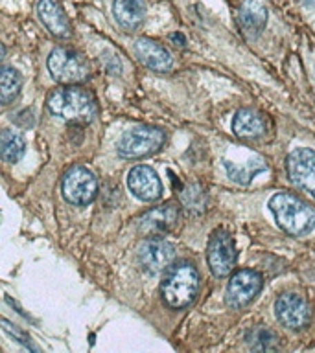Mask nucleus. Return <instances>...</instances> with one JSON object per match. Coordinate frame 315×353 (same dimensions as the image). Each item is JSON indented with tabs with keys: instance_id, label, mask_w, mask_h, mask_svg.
<instances>
[{
	"instance_id": "f257e3e1",
	"label": "nucleus",
	"mask_w": 315,
	"mask_h": 353,
	"mask_svg": "<svg viewBox=\"0 0 315 353\" xmlns=\"http://www.w3.org/2000/svg\"><path fill=\"white\" fill-rule=\"evenodd\" d=\"M46 103L55 116L70 121L74 125L90 123L98 112L93 94L88 92L87 88L77 87V85L55 88L54 92H50Z\"/></svg>"
},
{
	"instance_id": "f03ea898",
	"label": "nucleus",
	"mask_w": 315,
	"mask_h": 353,
	"mask_svg": "<svg viewBox=\"0 0 315 353\" xmlns=\"http://www.w3.org/2000/svg\"><path fill=\"white\" fill-rule=\"evenodd\" d=\"M276 225L289 236H306L315 228V210L293 193L280 192L269 199Z\"/></svg>"
},
{
	"instance_id": "7ed1b4c3",
	"label": "nucleus",
	"mask_w": 315,
	"mask_h": 353,
	"mask_svg": "<svg viewBox=\"0 0 315 353\" xmlns=\"http://www.w3.org/2000/svg\"><path fill=\"white\" fill-rule=\"evenodd\" d=\"M164 302L173 309H182L195 300L199 292V272L190 261H177L166 270L160 285Z\"/></svg>"
},
{
	"instance_id": "20e7f679",
	"label": "nucleus",
	"mask_w": 315,
	"mask_h": 353,
	"mask_svg": "<svg viewBox=\"0 0 315 353\" xmlns=\"http://www.w3.org/2000/svg\"><path fill=\"white\" fill-rule=\"evenodd\" d=\"M48 72L61 85H77L83 83L90 74L87 59L74 50L59 46L48 55Z\"/></svg>"
},
{
	"instance_id": "39448f33",
	"label": "nucleus",
	"mask_w": 315,
	"mask_h": 353,
	"mask_svg": "<svg viewBox=\"0 0 315 353\" xmlns=\"http://www.w3.org/2000/svg\"><path fill=\"white\" fill-rule=\"evenodd\" d=\"M164 145V131L159 127L138 125L124 132L118 142V153L124 159H144Z\"/></svg>"
},
{
	"instance_id": "423d86ee",
	"label": "nucleus",
	"mask_w": 315,
	"mask_h": 353,
	"mask_svg": "<svg viewBox=\"0 0 315 353\" xmlns=\"http://www.w3.org/2000/svg\"><path fill=\"white\" fill-rule=\"evenodd\" d=\"M61 192L70 204L85 206V204L93 203L98 195V181L88 168L74 165L63 176Z\"/></svg>"
},
{
	"instance_id": "0eeeda50",
	"label": "nucleus",
	"mask_w": 315,
	"mask_h": 353,
	"mask_svg": "<svg viewBox=\"0 0 315 353\" xmlns=\"http://www.w3.org/2000/svg\"><path fill=\"white\" fill-rule=\"evenodd\" d=\"M236 245L229 232L216 230L209 239L207 247V259L212 274L218 278H225L236 267Z\"/></svg>"
},
{
	"instance_id": "6e6552de",
	"label": "nucleus",
	"mask_w": 315,
	"mask_h": 353,
	"mask_svg": "<svg viewBox=\"0 0 315 353\" xmlns=\"http://www.w3.org/2000/svg\"><path fill=\"white\" fill-rule=\"evenodd\" d=\"M262 283H264V278L256 270H238L231 276L229 285H227V303L234 309L245 307L258 294L260 289H262Z\"/></svg>"
},
{
	"instance_id": "1a4fd4ad",
	"label": "nucleus",
	"mask_w": 315,
	"mask_h": 353,
	"mask_svg": "<svg viewBox=\"0 0 315 353\" xmlns=\"http://www.w3.org/2000/svg\"><path fill=\"white\" fill-rule=\"evenodd\" d=\"M275 314L278 322L287 330H303L312 319V307L300 294L284 292L276 298Z\"/></svg>"
},
{
	"instance_id": "9d476101",
	"label": "nucleus",
	"mask_w": 315,
	"mask_h": 353,
	"mask_svg": "<svg viewBox=\"0 0 315 353\" xmlns=\"http://www.w3.org/2000/svg\"><path fill=\"white\" fill-rule=\"evenodd\" d=\"M175 245L166 241L162 237H149L138 248V261L148 272H162L168 270L173 259H175Z\"/></svg>"
},
{
	"instance_id": "9b49d317",
	"label": "nucleus",
	"mask_w": 315,
	"mask_h": 353,
	"mask_svg": "<svg viewBox=\"0 0 315 353\" xmlns=\"http://www.w3.org/2000/svg\"><path fill=\"white\" fill-rule=\"evenodd\" d=\"M287 175L295 186L306 190L315 197V151L308 148L295 149L286 162Z\"/></svg>"
},
{
	"instance_id": "f8f14e48",
	"label": "nucleus",
	"mask_w": 315,
	"mask_h": 353,
	"mask_svg": "<svg viewBox=\"0 0 315 353\" xmlns=\"http://www.w3.org/2000/svg\"><path fill=\"white\" fill-rule=\"evenodd\" d=\"M179 221V210L175 204H162L148 210L138 221V232L146 237H159L170 232Z\"/></svg>"
},
{
	"instance_id": "ddd939ff",
	"label": "nucleus",
	"mask_w": 315,
	"mask_h": 353,
	"mask_svg": "<svg viewBox=\"0 0 315 353\" xmlns=\"http://www.w3.org/2000/svg\"><path fill=\"white\" fill-rule=\"evenodd\" d=\"M127 186L144 203H153L162 197V182L149 165H135L127 176Z\"/></svg>"
},
{
	"instance_id": "4468645a",
	"label": "nucleus",
	"mask_w": 315,
	"mask_h": 353,
	"mask_svg": "<svg viewBox=\"0 0 315 353\" xmlns=\"http://www.w3.org/2000/svg\"><path fill=\"white\" fill-rule=\"evenodd\" d=\"M39 21L43 22L54 37L68 39L72 35L70 22L66 19L65 11L55 0H39L37 2Z\"/></svg>"
},
{
	"instance_id": "2eb2a0df",
	"label": "nucleus",
	"mask_w": 315,
	"mask_h": 353,
	"mask_svg": "<svg viewBox=\"0 0 315 353\" xmlns=\"http://www.w3.org/2000/svg\"><path fill=\"white\" fill-rule=\"evenodd\" d=\"M135 54L151 70L168 72L173 66V57L170 52L151 39H138L135 43Z\"/></svg>"
},
{
	"instance_id": "dca6fc26",
	"label": "nucleus",
	"mask_w": 315,
	"mask_h": 353,
	"mask_svg": "<svg viewBox=\"0 0 315 353\" xmlns=\"http://www.w3.org/2000/svg\"><path fill=\"white\" fill-rule=\"evenodd\" d=\"M113 13L122 30L137 32L146 19V0H115Z\"/></svg>"
},
{
	"instance_id": "f3484780",
	"label": "nucleus",
	"mask_w": 315,
	"mask_h": 353,
	"mask_svg": "<svg viewBox=\"0 0 315 353\" xmlns=\"http://www.w3.org/2000/svg\"><path fill=\"white\" fill-rule=\"evenodd\" d=\"M232 131L243 140H258L267 132L265 118L253 109H240L232 120Z\"/></svg>"
},
{
	"instance_id": "a211bd4d",
	"label": "nucleus",
	"mask_w": 315,
	"mask_h": 353,
	"mask_svg": "<svg viewBox=\"0 0 315 353\" xmlns=\"http://www.w3.org/2000/svg\"><path fill=\"white\" fill-rule=\"evenodd\" d=\"M238 21H240V26L243 28V32L256 35L264 30L265 22H267V10L260 0H245L238 11Z\"/></svg>"
},
{
	"instance_id": "6ab92c4d",
	"label": "nucleus",
	"mask_w": 315,
	"mask_h": 353,
	"mask_svg": "<svg viewBox=\"0 0 315 353\" xmlns=\"http://www.w3.org/2000/svg\"><path fill=\"white\" fill-rule=\"evenodd\" d=\"M225 168L232 181H236L238 184H249L258 173L265 171L267 164H265V160L262 157L254 154L245 162H236V164L231 162V160H225Z\"/></svg>"
},
{
	"instance_id": "aec40b11",
	"label": "nucleus",
	"mask_w": 315,
	"mask_h": 353,
	"mask_svg": "<svg viewBox=\"0 0 315 353\" xmlns=\"http://www.w3.org/2000/svg\"><path fill=\"white\" fill-rule=\"evenodd\" d=\"M21 74L15 68H11V66H4L2 74H0V99H2V103H11L19 96V92H21Z\"/></svg>"
},
{
	"instance_id": "412c9836",
	"label": "nucleus",
	"mask_w": 315,
	"mask_h": 353,
	"mask_svg": "<svg viewBox=\"0 0 315 353\" xmlns=\"http://www.w3.org/2000/svg\"><path fill=\"white\" fill-rule=\"evenodd\" d=\"M24 149H26V145H24V140H22L19 132H2V137H0V153H2V159L6 162H10V164L19 162L22 159V154H24Z\"/></svg>"
},
{
	"instance_id": "4be33fe9",
	"label": "nucleus",
	"mask_w": 315,
	"mask_h": 353,
	"mask_svg": "<svg viewBox=\"0 0 315 353\" xmlns=\"http://www.w3.org/2000/svg\"><path fill=\"white\" fill-rule=\"evenodd\" d=\"M247 342L254 350H273L276 347V336L273 331L264 330V327H256L249 333Z\"/></svg>"
},
{
	"instance_id": "5701e85b",
	"label": "nucleus",
	"mask_w": 315,
	"mask_h": 353,
	"mask_svg": "<svg viewBox=\"0 0 315 353\" xmlns=\"http://www.w3.org/2000/svg\"><path fill=\"white\" fill-rule=\"evenodd\" d=\"M2 327H4L6 333H10L11 336H15L17 341L21 342L22 346H26L28 350H35V352H37V350H39V347L35 346V344H33V342L30 341V339H28V336L24 335V333H22L21 330H19V327H15V325H11L10 322H8V320H2Z\"/></svg>"
},
{
	"instance_id": "b1692460",
	"label": "nucleus",
	"mask_w": 315,
	"mask_h": 353,
	"mask_svg": "<svg viewBox=\"0 0 315 353\" xmlns=\"http://www.w3.org/2000/svg\"><path fill=\"white\" fill-rule=\"evenodd\" d=\"M304 6H308V8H312V6H315V0H303Z\"/></svg>"
}]
</instances>
